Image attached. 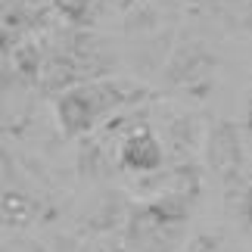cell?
<instances>
[{
    "mask_svg": "<svg viewBox=\"0 0 252 252\" xmlns=\"http://www.w3.org/2000/svg\"><path fill=\"white\" fill-rule=\"evenodd\" d=\"M122 100L119 87L112 81H96V84H81L72 87L69 94H63L56 100V119L65 134H84L91 131L96 122L103 119L115 103Z\"/></svg>",
    "mask_w": 252,
    "mask_h": 252,
    "instance_id": "6da1fadb",
    "label": "cell"
},
{
    "mask_svg": "<svg viewBox=\"0 0 252 252\" xmlns=\"http://www.w3.org/2000/svg\"><path fill=\"white\" fill-rule=\"evenodd\" d=\"M119 156H122L125 168H131L137 174H147V171L162 168V162H165V150H162L159 137L150 128H137V131H131L128 137L122 140Z\"/></svg>",
    "mask_w": 252,
    "mask_h": 252,
    "instance_id": "7a4b0ae2",
    "label": "cell"
},
{
    "mask_svg": "<svg viewBox=\"0 0 252 252\" xmlns=\"http://www.w3.org/2000/svg\"><path fill=\"white\" fill-rule=\"evenodd\" d=\"M240 159H243V147H240V137L230 125H218L209 134L206 143V162L212 171H218L221 178H230L240 168Z\"/></svg>",
    "mask_w": 252,
    "mask_h": 252,
    "instance_id": "3957f363",
    "label": "cell"
},
{
    "mask_svg": "<svg viewBox=\"0 0 252 252\" xmlns=\"http://www.w3.org/2000/svg\"><path fill=\"white\" fill-rule=\"evenodd\" d=\"M56 3H60L63 13H65V9H69V13H78L81 6H87V0H56Z\"/></svg>",
    "mask_w": 252,
    "mask_h": 252,
    "instance_id": "277c9868",
    "label": "cell"
},
{
    "mask_svg": "<svg viewBox=\"0 0 252 252\" xmlns=\"http://www.w3.org/2000/svg\"><path fill=\"white\" fill-rule=\"evenodd\" d=\"M112 252H131V249H112Z\"/></svg>",
    "mask_w": 252,
    "mask_h": 252,
    "instance_id": "5b68a950",
    "label": "cell"
}]
</instances>
